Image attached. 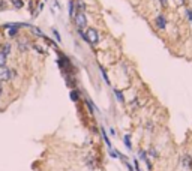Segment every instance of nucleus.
Returning a JSON list of instances; mask_svg holds the SVG:
<instances>
[{
  "mask_svg": "<svg viewBox=\"0 0 192 171\" xmlns=\"http://www.w3.org/2000/svg\"><path fill=\"white\" fill-rule=\"evenodd\" d=\"M101 134H102V138H104V141H105V144L111 149V143H110V138L107 137V132H105V129L104 128H101Z\"/></svg>",
  "mask_w": 192,
  "mask_h": 171,
  "instance_id": "nucleus-10",
  "label": "nucleus"
},
{
  "mask_svg": "<svg viewBox=\"0 0 192 171\" xmlns=\"http://www.w3.org/2000/svg\"><path fill=\"white\" fill-rule=\"evenodd\" d=\"M71 99H72L74 102H77L78 99H80V92H78V90H72V92H71Z\"/></svg>",
  "mask_w": 192,
  "mask_h": 171,
  "instance_id": "nucleus-13",
  "label": "nucleus"
},
{
  "mask_svg": "<svg viewBox=\"0 0 192 171\" xmlns=\"http://www.w3.org/2000/svg\"><path fill=\"white\" fill-rule=\"evenodd\" d=\"M156 27H158V29H165V27H167V20H165V17H162V15L156 17Z\"/></svg>",
  "mask_w": 192,
  "mask_h": 171,
  "instance_id": "nucleus-5",
  "label": "nucleus"
},
{
  "mask_svg": "<svg viewBox=\"0 0 192 171\" xmlns=\"http://www.w3.org/2000/svg\"><path fill=\"white\" fill-rule=\"evenodd\" d=\"M116 96H117V99L120 101V102H125V98H123V93L120 92V90H114Z\"/></svg>",
  "mask_w": 192,
  "mask_h": 171,
  "instance_id": "nucleus-15",
  "label": "nucleus"
},
{
  "mask_svg": "<svg viewBox=\"0 0 192 171\" xmlns=\"http://www.w3.org/2000/svg\"><path fill=\"white\" fill-rule=\"evenodd\" d=\"M86 36H87V42L89 44H98L99 42V35H98V32H96L95 29H89L87 33H86Z\"/></svg>",
  "mask_w": 192,
  "mask_h": 171,
  "instance_id": "nucleus-3",
  "label": "nucleus"
},
{
  "mask_svg": "<svg viewBox=\"0 0 192 171\" xmlns=\"http://www.w3.org/2000/svg\"><path fill=\"white\" fill-rule=\"evenodd\" d=\"M53 33H54V36L57 38V41H62V39H60V35H59V32H57V30H54V29H53Z\"/></svg>",
  "mask_w": 192,
  "mask_h": 171,
  "instance_id": "nucleus-23",
  "label": "nucleus"
},
{
  "mask_svg": "<svg viewBox=\"0 0 192 171\" xmlns=\"http://www.w3.org/2000/svg\"><path fill=\"white\" fill-rule=\"evenodd\" d=\"M6 65V54L0 53V66H5Z\"/></svg>",
  "mask_w": 192,
  "mask_h": 171,
  "instance_id": "nucleus-17",
  "label": "nucleus"
},
{
  "mask_svg": "<svg viewBox=\"0 0 192 171\" xmlns=\"http://www.w3.org/2000/svg\"><path fill=\"white\" fill-rule=\"evenodd\" d=\"M134 170L135 171H141V168H140V164H138V159H134Z\"/></svg>",
  "mask_w": 192,
  "mask_h": 171,
  "instance_id": "nucleus-20",
  "label": "nucleus"
},
{
  "mask_svg": "<svg viewBox=\"0 0 192 171\" xmlns=\"http://www.w3.org/2000/svg\"><path fill=\"white\" fill-rule=\"evenodd\" d=\"M140 158L147 164V168H149V171H152V162H150V159L147 158V153L144 152V150H140Z\"/></svg>",
  "mask_w": 192,
  "mask_h": 171,
  "instance_id": "nucleus-6",
  "label": "nucleus"
},
{
  "mask_svg": "<svg viewBox=\"0 0 192 171\" xmlns=\"http://www.w3.org/2000/svg\"><path fill=\"white\" fill-rule=\"evenodd\" d=\"M32 30H33V33L36 35V36H39V38H44V32L41 30V29H38V27H30Z\"/></svg>",
  "mask_w": 192,
  "mask_h": 171,
  "instance_id": "nucleus-14",
  "label": "nucleus"
},
{
  "mask_svg": "<svg viewBox=\"0 0 192 171\" xmlns=\"http://www.w3.org/2000/svg\"><path fill=\"white\" fill-rule=\"evenodd\" d=\"M149 155H150V156H153V158H158V156H159V155H158V152H156V149H150V150H149Z\"/></svg>",
  "mask_w": 192,
  "mask_h": 171,
  "instance_id": "nucleus-19",
  "label": "nucleus"
},
{
  "mask_svg": "<svg viewBox=\"0 0 192 171\" xmlns=\"http://www.w3.org/2000/svg\"><path fill=\"white\" fill-rule=\"evenodd\" d=\"M69 14H71V17H75V3H74V0L69 2Z\"/></svg>",
  "mask_w": 192,
  "mask_h": 171,
  "instance_id": "nucleus-12",
  "label": "nucleus"
},
{
  "mask_svg": "<svg viewBox=\"0 0 192 171\" xmlns=\"http://www.w3.org/2000/svg\"><path fill=\"white\" fill-rule=\"evenodd\" d=\"M110 155H111V156H113V158H120V153H119V152H117V150H113V149H111V150H110Z\"/></svg>",
  "mask_w": 192,
  "mask_h": 171,
  "instance_id": "nucleus-18",
  "label": "nucleus"
},
{
  "mask_svg": "<svg viewBox=\"0 0 192 171\" xmlns=\"http://www.w3.org/2000/svg\"><path fill=\"white\" fill-rule=\"evenodd\" d=\"M186 17L189 18V21L192 23V9H186Z\"/></svg>",
  "mask_w": 192,
  "mask_h": 171,
  "instance_id": "nucleus-22",
  "label": "nucleus"
},
{
  "mask_svg": "<svg viewBox=\"0 0 192 171\" xmlns=\"http://www.w3.org/2000/svg\"><path fill=\"white\" fill-rule=\"evenodd\" d=\"M75 24H77L78 30H81V29H84L87 26V18H86V15L83 12H78L75 15Z\"/></svg>",
  "mask_w": 192,
  "mask_h": 171,
  "instance_id": "nucleus-2",
  "label": "nucleus"
},
{
  "mask_svg": "<svg viewBox=\"0 0 192 171\" xmlns=\"http://www.w3.org/2000/svg\"><path fill=\"white\" fill-rule=\"evenodd\" d=\"M2 93H3V89H2V84H0V96H2Z\"/></svg>",
  "mask_w": 192,
  "mask_h": 171,
  "instance_id": "nucleus-25",
  "label": "nucleus"
},
{
  "mask_svg": "<svg viewBox=\"0 0 192 171\" xmlns=\"http://www.w3.org/2000/svg\"><path fill=\"white\" fill-rule=\"evenodd\" d=\"M161 3H162V5H167V0H161Z\"/></svg>",
  "mask_w": 192,
  "mask_h": 171,
  "instance_id": "nucleus-24",
  "label": "nucleus"
},
{
  "mask_svg": "<svg viewBox=\"0 0 192 171\" xmlns=\"http://www.w3.org/2000/svg\"><path fill=\"white\" fill-rule=\"evenodd\" d=\"M182 165H183V168L191 170V168H192V158H191V155H183V158H182Z\"/></svg>",
  "mask_w": 192,
  "mask_h": 171,
  "instance_id": "nucleus-4",
  "label": "nucleus"
},
{
  "mask_svg": "<svg viewBox=\"0 0 192 171\" xmlns=\"http://www.w3.org/2000/svg\"><path fill=\"white\" fill-rule=\"evenodd\" d=\"M29 47H30V45H29V42H27V41H24V39L18 41V48H20L21 51H26V50H27Z\"/></svg>",
  "mask_w": 192,
  "mask_h": 171,
  "instance_id": "nucleus-8",
  "label": "nucleus"
},
{
  "mask_svg": "<svg viewBox=\"0 0 192 171\" xmlns=\"http://www.w3.org/2000/svg\"><path fill=\"white\" fill-rule=\"evenodd\" d=\"M11 77H15V71H14V69H9V68H6V66H0V80L6 81V80H9Z\"/></svg>",
  "mask_w": 192,
  "mask_h": 171,
  "instance_id": "nucleus-1",
  "label": "nucleus"
},
{
  "mask_svg": "<svg viewBox=\"0 0 192 171\" xmlns=\"http://www.w3.org/2000/svg\"><path fill=\"white\" fill-rule=\"evenodd\" d=\"M0 53H3V54H9L11 53V45L9 44H3V45H0Z\"/></svg>",
  "mask_w": 192,
  "mask_h": 171,
  "instance_id": "nucleus-7",
  "label": "nucleus"
},
{
  "mask_svg": "<svg viewBox=\"0 0 192 171\" xmlns=\"http://www.w3.org/2000/svg\"><path fill=\"white\" fill-rule=\"evenodd\" d=\"M12 5H14L17 9H20V8H23V0H12Z\"/></svg>",
  "mask_w": 192,
  "mask_h": 171,
  "instance_id": "nucleus-16",
  "label": "nucleus"
},
{
  "mask_svg": "<svg viewBox=\"0 0 192 171\" xmlns=\"http://www.w3.org/2000/svg\"><path fill=\"white\" fill-rule=\"evenodd\" d=\"M74 3H75V6H77V11H84V9H86V5H84L83 0H75Z\"/></svg>",
  "mask_w": 192,
  "mask_h": 171,
  "instance_id": "nucleus-11",
  "label": "nucleus"
},
{
  "mask_svg": "<svg viewBox=\"0 0 192 171\" xmlns=\"http://www.w3.org/2000/svg\"><path fill=\"white\" fill-rule=\"evenodd\" d=\"M101 74H102V77H104V78H105V81H107V83H108V84H110V80H108V77H107V72H105V71H104V69H102V68H101Z\"/></svg>",
  "mask_w": 192,
  "mask_h": 171,
  "instance_id": "nucleus-21",
  "label": "nucleus"
},
{
  "mask_svg": "<svg viewBox=\"0 0 192 171\" xmlns=\"http://www.w3.org/2000/svg\"><path fill=\"white\" fill-rule=\"evenodd\" d=\"M123 143H125V146H126L128 150L132 149V143H131V137H129V135H125V137H123Z\"/></svg>",
  "mask_w": 192,
  "mask_h": 171,
  "instance_id": "nucleus-9",
  "label": "nucleus"
}]
</instances>
